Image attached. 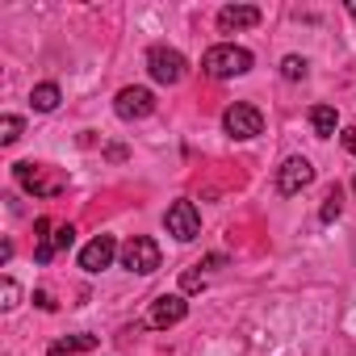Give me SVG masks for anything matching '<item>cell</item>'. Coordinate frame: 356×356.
Here are the masks:
<instances>
[{
	"label": "cell",
	"instance_id": "obj_5",
	"mask_svg": "<svg viewBox=\"0 0 356 356\" xmlns=\"http://www.w3.org/2000/svg\"><path fill=\"white\" fill-rule=\"evenodd\" d=\"M163 227H168V235H172V239L193 243V239L202 235V214H197V206H193V202H172V206H168V214H163Z\"/></svg>",
	"mask_w": 356,
	"mask_h": 356
},
{
	"label": "cell",
	"instance_id": "obj_16",
	"mask_svg": "<svg viewBox=\"0 0 356 356\" xmlns=\"http://www.w3.org/2000/svg\"><path fill=\"white\" fill-rule=\"evenodd\" d=\"M339 210H343V193H339V185H331V189H327V197H323L318 218H323V222H335V218H339Z\"/></svg>",
	"mask_w": 356,
	"mask_h": 356
},
{
	"label": "cell",
	"instance_id": "obj_21",
	"mask_svg": "<svg viewBox=\"0 0 356 356\" xmlns=\"http://www.w3.org/2000/svg\"><path fill=\"white\" fill-rule=\"evenodd\" d=\"M206 285V277L197 273V268H189V273H181V293H197Z\"/></svg>",
	"mask_w": 356,
	"mask_h": 356
},
{
	"label": "cell",
	"instance_id": "obj_14",
	"mask_svg": "<svg viewBox=\"0 0 356 356\" xmlns=\"http://www.w3.org/2000/svg\"><path fill=\"white\" fill-rule=\"evenodd\" d=\"M59 101H63V92H59V84H34V92H30V105L38 109V113H55L59 109Z\"/></svg>",
	"mask_w": 356,
	"mask_h": 356
},
{
	"label": "cell",
	"instance_id": "obj_17",
	"mask_svg": "<svg viewBox=\"0 0 356 356\" xmlns=\"http://www.w3.org/2000/svg\"><path fill=\"white\" fill-rule=\"evenodd\" d=\"M17 138H22V118L17 113H5V118H0V143L13 147Z\"/></svg>",
	"mask_w": 356,
	"mask_h": 356
},
{
	"label": "cell",
	"instance_id": "obj_12",
	"mask_svg": "<svg viewBox=\"0 0 356 356\" xmlns=\"http://www.w3.org/2000/svg\"><path fill=\"white\" fill-rule=\"evenodd\" d=\"M101 339L97 335H88V331H80V335H67V339H55L51 348H47V356H84V352H92Z\"/></svg>",
	"mask_w": 356,
	"mask_h": 356
},
{
	"label": "cell",
	"instance_id": "obj_22",
	"mask_svg": "<svg viewBox=\"0 0 356 356\" xmlns=\"http://www.w3.org/2000/svg\"><path fill=\"white\" fill-rule=\"evenodd\" d=\"M34 302H38V306H42V310H55V298H51V293H47V289H38V293H34Z\"/></svg>",
	"mask_w": 356,
	"mask_h": 356
},
{
	"label": "cell",
	"instance_id": "obj_18",
	"mask_svg": "<svg viewBox=\"0 0 356 356\" xmlns=\"http://www.w3.org/2000/svg\"><path fill=\"white\" fill-rule=\"evenodd\" d=\"M17 302H22V289L13 277H5L0 281V310H17Z\"/></svg>",
	"mask_w": 356,
	"mask_h": 356
},
{
	"label": "cell",
	"instance_id": "obj_9",
	"mask_svg": "<svg viewBox=\"0 0 356 356\" xmlns=\"http://www.w3.org/2000/svg\"><path fill=\"white\" fill-rule=\"evenodd\" d=\"M185 314H189L185 293H159V298L151 302V310H147V327L168 331V327H176V323H185Z\"/></svg>",
	"mask_w": 356,
	"mask_h": 356
},
{
	"label": "cell",
	"instance_id": "obj_11",
	"mask_svg": "<svg viewBox=\"0 0 356 356\" xmlns=\"http://www.w3.org/2000/svg\"><path fill=\"white\" fill-rule=\"evenodd\" d=\"M252 26H260V9L256 5H227V9H218V30L222 34L252 30Z\"/></svg>",
	"mask_w": 356,
	"mask_h": 356
},
{
	"label": "cell",
	"instance_id": "obj_8",
	"mask_svg": "<svg viewBox=\"0 0 356 356\" xmlns=\"http://www.w3.org/2000/svg\"><path fill=\"white\" fill-rule=\"evenodd\" d=\"M222 130H227L231 138H256V134L264 130V113H260L256 105H248V101H235V105L222 113Z\"/></svg>",
	"mask_w": 356,
	"mask_h": 356
},
{
	"label": "cell",
	"instance_id": "obj_24",
	"mask_svg": "<svg viewBox=\"0 0 356 356\" xmlns=\"http://www.w3.org/2000/svg\"><path fill=\"white\" fill-rule=\"evenodd\" d=\"M348 13H352V17H356V5H348Z\"/></svg>",
	"mask_w": 356,
	"mask_h": 356
},
{
	"label": "cell",
	"instance_id": "obj_20",
	"mask_svg": "<svg viewBox=\"0 0 356 356\" xmlns=\"http://www.w3.org/2000/svg\"><path fill=\"white\" fill-rule=\"evenodd\" d=\"M72 243H76V227H72V222H59V227H55V248L67 252Z\"/></svg>",
	"mask_w": 356,
	"mask_h": 356
},
{
	"label": "cell",
	"instance_id": "obj_19",
	"mask_svg": "<svg viewBox=\"0 0 356 356\" xmlns=\"http://www.w3.org/2000/svg\"><path fill=\"white\" fill-rule=\"evenodd\" d=\"M306 67H310V63H306L302 55H285V59H281V76H285V80H306Z\"/></svg>",
	"mask_w": 356,
	"mask_h": 356
},
{
	"label": "cell",
	"instance_id": "obj_7",
	"mask_svg": "<svg viewBox=\"0 0 356 356\" xmlns=\"http://www.w3.org/2000/svg\"><path fill=\"white\" fill-rule=\"evenodd\" d=\"M113 113H118L122 122H143V118L155 113V92L130 84V88H122V92L113 97Z\"/></svg>",
	"mask_w": 356,
	"mask_h": 356
},
{
	"label": "cell",
	"instance_id": "obj_2",
	"mask_svg": "<svg viewBox=\"0 0 356 356\" xmlns=\"http://www.w3.org/2000/svg\"><path fill=\"white\" fill-rule=\"evenodd\" d=\"M13 176H17V185H22L26 193H34V197H59V193L67 189V176H59L55 168L34 163V159L13 163Z\"/></svg>",
	"mask_w": 356,
	"mask_h": 356
},
{
	"label": "cell",
	"instance_id": "obj_23",
	"mask_svg": "<svg viewBox=\"0 0 356 356\" xmlns=\"http://www.w3.org/2000/svg\"><path fill=\"white\" fill-rule=\"evenodd\" d=\"M339 143H343V147L356 155V130H343V134H339Z\"/></svg>",
	"mask_w": 356,
	"mask_h": 356
},
{
	"label": "cell",
	"instance_id": "obj_25",
	"mask_svg": "<svg viewBox=\"0 0 356 356\" xmlns=\"http://www.w3.org/2000/svg\"><path fill=\"white\" fill-rule=\"evenodd\" d=\"M352 193H356V181H352Z\"/></svg>",
	"mask_w": 356,
	"mask_h": 356
},
{
	"label": "cell",
	"instance_id": "obj_3",
	"mask_svg": "<svg viewBox=\"0 0 356 356\" xmlns=\"http://www.w3.org/2000/svg\"><path fill=\"white\" fill-rule=\"evenodd\" d=\"M147 72L155 84H181L189 76V59L176 47H151L147 51Z\"/></svg>",
	"mask_w": 356,
	"mask_h": 356
},
{
	"label": "cell",
	"instance_id": "obj_4",
	"mask_svg": "<svg viewBox=\"0 0 356 356\" xmlns=\"http://www.w3.org/2000/svg\"><path fill=\"white\" fill-rule=\"evenodd\" d=\"M159 264H163L159 243H155V239H147V235H134V239L122 248V268H130V273H138V277H151Z\"/></svg>",
	"mask_w": 356,
	"mask_h": 356
},
{
	"label": "cell",
	"instance_id": "obj_10",
	"mask_svg": "<svg viewBox=\"0 0 356 356\" xmlns=\"http://www.w3.org/2000/svg\"><path fill=\"white\" fill-rule=\"evenodd\" d=\"M113 256H122V252H118V239H113V235H97V239L80 252V268H84V273H105V268L113 264Z\"/></svg>",
	"mask_w": 356,
	"mask_h": 356
},
{
	"label": "cell",
	"instance_id": "obj_15",
	"mask_svg": "<svg viewBox=\"0 0 356 356\" xmlns=\"http://www.w3.org/2000/svg\"><path fill=\"white\" fill-rule=\"evenodd\" d=\"M310 126H314V134H318V138H331V134H335V126H339L335 105H314V109H310Z\"/></svg>",
	"mask_w": 356,
	"mask_h": 356
},
{
	"label": "cell",
	"instance_id": "obj_1",
	"mask_svg": "<svg viewBox=\"0 0 356 356\" xmlns=\"http://www.w3.org/2000/svg\"><path fill=\"white\" fill-rule=\"evenodd\" d=\"M252 51L248 47H235V42H218L202 55V72L214 76V80H235V76H248L252 72Z\"/></svg>",
	"mask_w": 356,
	"mask_h": 356
},
{
	"label": "cell",
	"instance_id": "obj_6",
	"mask_svg": "<svg viewBox=\"0 0 356 356\" xmlns=\"http://www.w3.org/2000/svg\"><path fill=\"white\" fill-rule=\"evenodd\" d=\"M306 185H314V163H310L306 155H289V159L277 168V193H281V197H293V193H302Z\"/></svg>",
	"mask_w": 356,
	"mask_h": 356
},
{
	"label": "cell",
	"instance_id": "obj_13",
	"mask_svg": "<svg viewBox=\"0 0 356 356\" xmlns=\"http://www.w3.org/2000/svg\"><path fill=\"white\" fill-rule=\"evenodd\" d=\"M34 243H38V248H34V260H38V264L55 260L59 248H55V222H51V218H38V222H34Z\"/></svg>",
	"mask_w": 356,
	"mask_h": 356
}]
</instances>
